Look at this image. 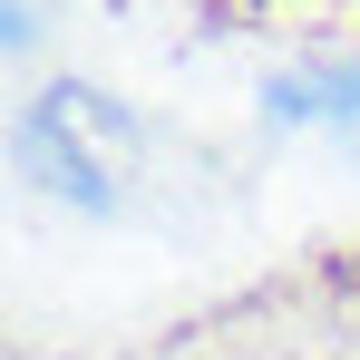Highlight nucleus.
<instances>
[{
    "instance_id": "f257e3e1",
    "label": "nucleus",
    "mask_w": 360,
    "mask_h": 360,
    "mask_svg": "<svg viewBox=\"0 0 360 360\" xmlns=\"http://www.w3.org/2000/svg\"><path fill=\"white\" fill-rule=\"evenodd\" d=\"M30 146L49 156V176H59V185H78V195H108V176L127 166V117L108 108V98L68 88V98H49V108H39Z\"/></svg>"
}]
</instances>
